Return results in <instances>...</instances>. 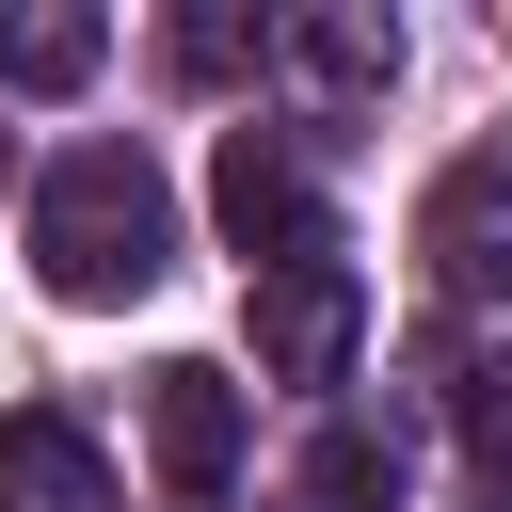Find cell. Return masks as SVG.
<instances>
[{
  "label": "cell",
  "instance_id": "1",
  "mask_svg": "<svg viewBox=\"0 0 512 512\" xmlns=\"http://www.w3.org/2000/svg\"><path fill=\"white\" fill-rule=\"evenodd\" d=\"M32 272H48V304H128V288H160V272H176V192H160V160H144V144H64L48 192H32Z\"/></svg>",
  "mask_w": 512,
  "mask_h": 512
},
{
  "label": "cell",
  "instance_id": "2",
  "mask_svg": "<svg viewBox=\"0 0 512 512\" xmlns=\"http://www.w3.org/2000/svg\"><path fill=\"white\" fill-rule=\"evenodd\" d=\"M416 256H432V288H464V304H512V144H464V160L432 176V208H416Z\"/></svg>",
  "mask_w": 512,
  "mask_h": 512
},
{
  "label": "cell",
  "instance_id": "3",
  "mask_svg": "<svg viewBox=\"0 0 512 512\" xmlns=\"http://www.w3.org/2000/svg\"><path fill=\"white\" fill-rule=\"evenodd\" d=\"M208 208H224V240H240L256 272H304V256H320V192H304V160H288L272 128H224Z\"/></svg>",
  "mask_w": 512,
  "mask_h": 512
},
{
  "label": "cell",
  "instance_id": "4",
  "mask_svg": "<svg viewBox=\"0 0 512 512\" xmlns=\"http://www.w3.org/2000/svg\"><path fill=\"white\" fill-rule=\"evenodd\" d=\"M352 336H368V304H352V272H336V256L256 272V368H272V384H336V368H352Z\"/></svg>",
  "mask_w": 512,
  "mask_h": 512
},
{
  "label": "cell",
  "instance_id": "5",
  "mask_svg": "<svg viewBox=\"0 0 512 512\" xmlns=\"http://www.w3.org/2000/svg\"><path fill=\"white\" fill-rule=\"evenodd\" d=\"M144 448H160V480H176V496H224V480H240V384H224L208 352L144 368Z\"/></svg>",
  "mask_w": 512,
  "mask_h": 512
},
{
  "label": "cell",
  "instance_id": "6",
  "mask_svg": "<svg viewBox=\"0 0 512 512\" xmlns=\"http://www.w3.org/2000/svg\"><path fill=\"white\" fill-rule=\"evenodd\" d=\"M0 512H112V464L80 416H0Z\"/></svg>",
  "mask_w": 512,
  "mask_h": 512
},
{
  "label": "cell",
  "instance_id": "7",
  "mask_svg": "<svg viewBox=\"0 0 512 512\" xmlns=\"http://www.w3.org/2000/svg\"><path fill=\"white\" fill-rule=\"evenodd\" d=\"M96 48H112V32H96L80 0H16V16H0V80H16V96H80Z\"/></svg>",
  "mask_w": 512,
  "mask_h": 512
},
{
  "label": "cell",
  "instance_id": "8",
  "mask_svg": "<svg viewBox=\"0 0 512 512\" xmlns=\"http://www.w3.org/2000/svg\"><path fill=\"white\" fill-rule=\"evenodd\" d=\"M288 48L320 64V96H384V80H400V32H384V16H304Z\"/></svg>",
  "mask_w": 512,
  "mask_h": 512
},
{
  "label": "cell",
  "instance_id": "9",
  "mask_svg": "<svg viewBox=\"0 0 512 512\" xmlns=\"http://www.w3.org/2000/svg\"><path fill=\"white\" fill-rule=\"evenodd\" d=\"M320 496L336 512H400V448L384 432H320Z\"/></svg>",
  "mask_w": 512,
  "mask_h": 512
},
{
  "label": "cell",
  "instance_id": "10",
  "mask_svg": "<svg viewBox=\"0 0 512 512\" xmlns=\"http://www.w3.org/2000/svg\"><path fill=\"white\" fill-rule=\"evenodd\" d=\"M160 48H176V80H224V64H240V16H176Z\"/></svg>",
  "mask_w": 512,
  "mask_h": 512
},
{
  "label": "cell",
  "instance_id": "11",
  "mask_svg": "<svg viewBox=\"0 0 512 512\" xmlns=\"http://www.w3.org/2000/svg\"><path fill=\"white\" fill-rule=\"evenodd\" d=\"M464 432H480V464H512V368H464Z\"/></svg>",
  "mask_w": 512,
  "mask_h": 512
}]
</instances>
